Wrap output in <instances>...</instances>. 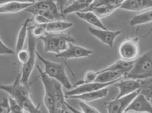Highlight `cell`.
Segmentation results:
<instances>
[{
	"label": "cell",
	"instance_id": "1",
	"mask_svg": "<svg viewBox=\"0 0 152 113\" xmlns=\"http://www.w3.org/2000/svg\"><path fill=\"white\" fill-rule=\"evenodd\" d=\"M124 77L133 80L146 79L152 77V50L137 58L133 68L127 72Z\"/></svg>",
	"mask_w": 152,
	"mask_h": 113
},
{
	"label": "cell",
	"instance_id": "2",
	"mask_svg": "<svg viewBox=\"0 0 152 113\" xmlns=\"http://www.w3.org/2000/svg\"><path fill=\"white\" fill-rule=\"evenodd\" d=\"M36 55L39 59L44 64V73L46 74L59 82L66 89L68 90L72 89V86L66 75L65 69L63 64L46 59L37 51Z\"/></svg>",
	"mask_w": 152,
	"mask_h": 113
},
{
	"label": "cell",
	"instance_id": "3",
	"mask_svg": "<svg viewBox=\"0 0 152 113\" xmlns=\"http://www.w3.org/2000/svg\"><path fill=\"white\" fill-rule=\"evenodd\" d=\"M28 50L29 57L25 64H23L21 73V82L29 88L28 82L30 76L35 66L36 55V37L34 36L31 28H28Z\"/></svg>",
	"mask_w": 152,
	"mask_h": 113
},
{
	"label": "cell",
	"instance_id": "4",
	"mask_svg": "<svg viewBox=\"0 0 152 113\" xmlns=\"http://www.w3.org/2000/svg\"><path fill=\"white\" fill-rule=\"evenodd\" d=\"M124 1L102 0L93 1L91 4L82 12H92L99 18L107 17L116 9L120 8Z\"/></svg>",
	"mask_w": 152,
	"mask_h": 113
},
{
	"label": "cell",
	"instance_id": "5",
	"mask_svg": "<svg viewBox=\"0 0 152 113\" xmlns=\"http://www.w3.org/2000/svg\"><path fill=\"white\" fill-rule=\"evenodd\" d=\"M36 68L40 74L45 90L43 101L48 113H55V100L54 96V79L46 74L39 65Z\"/></svg>",
	"mask_w": 152,
	"mask_h": 113
},
{
	"label": "cell",
	"instance_id": "6",
	"mask_svg": "<svg viewBox=\"0 0 152 113\" xmlns=\"http://www.w3.org/2000/svg\"><path fill=\"white\" fill-rule=\"evenodd\" d=\"M21 74H18L12 84L1 85L0 89L5 91L18 103L25 98H32L29 88L21 83Z\"/></svg>",
	"mask_w": 152,
	"mask_h": 113
},
{
	"label": "cell",
	"instance_id": "7",
	"mask_svg": "<svg viewBox=\"0 0 152 113\" xmlns=\"http://www.w3.org/2000/svg\"><path fill=\"white\" fill-rule=\"evenodd\" d=\"M141 89L120 98L105 102V106L108 113H123L132 101L141 92Z\"/></svg>",
	"mask_w": 152,
	"mask_h": 113
},
{
	"label": "cell",
	"instance_id": "8",
	"mask_svg": "<svg viewBox=\"0 0 152 113\" xmlns=\"http://www.w3.org/2000/svg\"><path fill=\"white\" fill-rule=\"evenodd\" d=\"M138 38H131L123 42L119 47V54L122 59L126 61H133L138 56L139 47Z\"/></svg>",
	"mask_w": 152,
	"mask_h": 113
},
{
	"label": "cell",
	"instance_id": "9",
	"mask_svg": "<svg viewBox=\"0 0 152 113\" xmlns=\"http://www.w3.org/2000/svg\"><path fill=\"white\" fill-rule=\"evenodd\" d=\"M93 51L91 50L75 45L72 43H69L67 50L59 54H56L55 57L57 58L68 59L90 57Z\"/></svg>",
	"mask_w": 152,
	"mask_h": 113
},
{
	"label": "cell",
	"instance_id": "10",
	"mask_svg": "<svg viewBox=\"0 0 152 113\" xmlns=\"http://www.w3.org/2000/svg\"><path fill=\"white\" fill-rule=\"evenodd\" d=\"M27 9L49 12L54 15L56 21L65 19L64 15L58 11L57 5L54 1L43 0L37 1H35L33 5Z\"/></svg>",
	"mask_w": 152,
	"mask_h": 113
},
{
	"label": "cell",
	"instance_id": "11",
	"mask_svg": "<svg viewBox=\"0 0 152 113\" xmlns=\"http://www.w3.org/2000/svg\"><path fill=\"white\" fill-rule=\"evenodd\" d=\"M121 78L117 79L115 81L106 83H100L92 82L90 83L84 84L82 85L78 86L73 90L67 92L65 93V96H72L75 95H80L87 93L91 92L96 91L99 90L104 88H106L107 86L111 85H114L119 81H120Z\"/></svg>",
	"mask_w": 152,
	"mask_h": 113
},
{
	"label": "cell",
	"instance_id": "12",
	"mask_svg": "<svg viewBox=\"0 0 152 113\" xmlns=\"http://www.w3.org/2000/svg\"><path fill=\"white\" fill-rule=\"evenodd\" d=\"M144 80L128 79L121 81L120 82H116L114 85L118 87L120 93L115 99H119L126 95H129L141 89L144 84Z\"/></svg>",
	"mask_w": 152,
	"mask_h": 113
},
{
	"label": "cell",
	"instance_id": "13",
	"mask_svg": "<svg viewBox=\"0 0 152 113\" xmlns=\"http://www.w3.org/2000/svg\"><path fill=\"white\" fill-rule=\"evenodd\" d=\"M88 29L92 35L111 48L113 47L114 42L116 37L122 33L121 30L111 31L108 30L96 29L90 27L88 28Z\"/></svg>",
	"mask_w": 152,
	"mask_h": 113
},
{
	"label": "cell",
	"instance_id": "14",
	"mask_svg": "<svg viewBox=\"0 0 152 113\" xmlns=\"http://www.w3.org/2000/svg\"><path fill=\"white\" fill-rule=\"evenodd\" d=\"M35 1H11L1 3L0 13H15L26 10L34 4Z\"/></svg>",
	"mask_w": 152,
	"mask_h": 113
},
{
	"label": "cell",
	"instance_id": "15",
	"mask_svg": "<svg viewBox=\"0 0 152 113\" xmlns=\"http://www.w3.org/2000/svg\"><path fill=\"white\" fill-rule=\"evenodd\" d=\"M130 110L152 113V105L140 92L128 106L124 112H128Z\"/></svg>",
	"mask_w": 152,
	"mask_h": 113
},
{
	"label": "cell",
	"instance_id": "16",
	"mask_svg": "<svg viewBox=\"0 0 152 113\" xmlns=\"http://www.w3.org/2000/svg\"><path fill=\"white\" fill-rule=\"evenodd\" d=\"M39 38L44 44L45 52H55L56 54L60 53L58 49L59 34L46 32L43 36Z\"/></svg>",
	"mask_w": 152,
	"mask_h": 113
},
{
	"label": "cell",
	"instance_id": "17",
	"mask_svg": "<svg viewBox=\"0 0 152 113\" xmlns=\"http://www.w3.org/2000/svg\"><path fill=\"white\" fill-rule=\"evenodd\" d=\"M108 92V89L105 88L99 90L87 93L80 95L67 97L65 96V98L68 99H76L85 102H90L104 98L107 95Z\"/></svg>",
	"mask_w": 152,
	"mask_h": 113
},
{
	"label": "cell",
	"instance_id": "18",
	"mask_svg": "<svg viewBox=\"0 0 152 113\" xmlns=\"http://www.w3.org/2000/svg\"><path fill=\"white\" fill-rule=\"evenodd\" d=\"M127 73L125 71H107L99 73L95 80V82L106 83L121 78Z\"/></svg>",
	"mask_w": 152,
	"mask_h": 113
},
{
	"label": "cell",
	"instance_id": "19",
	"mask_svg": "<svg viewBox=\"0 0 152 113\" xmlns=\"http://www.w3.org/2000/svg\"><path fill=\"white\" fill-rule=\"evenodd\" d=\"M75 14L79 18L85 20L91 25L102 30H108L101 22L99 18L92 12H75Z\"/></svg>",
	"mask_w": 152,
	"mask_h": 113
},
{
	"label": "cell",
	"instance_id": "20",
	"mask_svg": "<svg viewBox=\"0 0 152 113\" xmlns=\"http://www.w3.org/2000/svg\"><path fill=\"white\" fill-rule=\"evenodd\" d=\"M135 61H126L124 60H120L115 62L108 67L97 72L98 74L99 73L107 71H122L128 72L131 70L135 63Z\"/></svg>",
	"mask_w": 152,
	"mask_h": 113
},
{
	"label": "cell",
	"instance_id": "21",
	"mask_svg": "<svg viewBox=\"0 0 152 113\" xmlns=\"http://www.w3.org/2000/svg\"><path fill=\"white\" fill-rule=\"evenodd\" d=\"M93 1L92 0H77L73 1L72 4L63 10L64 15L72 12H82Z\"/></svg>",
	"mask_w": 152,
	"mask_h": 113
},
{
	"label": "cell",
	"instance_id": "22",
	"mask_svg": "<svg viewBox=\"0 0 152 113\" xmlns=\"http://www.w3.org/2000/svg\"><path fill=\"white\" fill-rule=\"evenodd\" d=\"M30 21H31V19L28 18L26 20L18 33L16 47L17 53H18L22 50H23V49L24 46L27 34V31L28 30V24Z\"/></svg>",
	"mask_w": 152,
	"mask_h": 113
},
{
	"label": "cell",
	"instance_id": "23",
	"mask_svg": "<svg viewBox=\"0 0 152 113\" xmlns=\"http://www.w3.org/2000/svg\"><path fill=\"white\" fill-rule=\"evenodd\" d=\"M73 26V24L71 22H66L62 20L55 21L47 24L46 30L47 32L53 33L66 30L72 27Z\"/></svg>",
	"mask_w": 152,
	"mask_h": 113
},
{
	"label": "cell",
	"instance_id": "24",
	"mask_svg": "<svg viewBox=\"0 0 152 113\" xmlns=\"http://www.w3.org/2000/svg\"><path fill=\"white\" fill-rule=\"evenodd\" d=\"M152 21V10H151L134 16L130 20L129 24L131 26H136Z\"/></svg>",
	"mask_w": 152,
	"mask_h": 113
},
{
	"label": "cell",
	"instance_id": "25",
	"mask_svg": "<svg viewBox=\"0 0 152 113\" xmlns=\"http://www.w3.org/2000/svg\"><path fill=\"white\" fill-rule=\"evenodd\" d=\"M25 112L29 113H42L40 110V103L37 106L34 105L32 98H25L18 103Z\"/></svg>",
	"mask_w": 152,
	"mask_h": 113
},
{
	"label": "cell",
	"instance_id": "26",
	"mask_svg": "<svg viewBox=\"0 0 152 113\" xmlns=\"http://www.w3.org/2000/svg\"><path fill=\"white\" fill-rule=\"evenodd\" d=\"M141 93L149 101H152V77L144 80V84L141 89Z\"/></svg>",
	"mask_w": 152,
	"mask_h": 113
},
{
	"label": "cell",
	"instance_id": "27",
	"mask_svg": "<svg viewBox=\"0 0 152 113\" xmlns=\"http://www.w3.org/2000/svg\"><path fill=\"white\" fill-rule=\"evenodd\" d=\"M97 76L98 74L97 72H94L92 70L88 71L85 74L84 79L83 80H80V81H78L74 85L73 87L75 88L80 85L84 84L94 82L96 78L97 77Z\"/></svg>",
	"mask_w": 152,
	"mask_h": 113
},
{
	"label": "cell",
	"instance_id": "28",
	"mask_svg": "<svg viewBox=\"0 0 152 113\" xmlns=\"http://www.w3.org/2000/svg\"><path fill=\"white\" fill-rule=\"evenodd\" d=\"M9 106L7 113H24L22 107L13 98L10 97Z\"/></svg>",
	"mask_w": 152,
	"mask_h": 113
},
{
	"label": "cell",
	"instance_id": "29",
	"mask_svg": "<svg viewBox=\"0 0 152 113\" xmlns=\"http://www.w3.org/2000/svg\"><path fill=\"white\" fill-rule=\"evenodd\" d=\"M152 7V0H135V12Z\"/></svg>",
	"mask_w": 152,
	"mask_h": 113
},
{
	"label": "cell",
	"instance_id": "30",
	"mask_svg": "<svg viewBox=\"0 0 152 113\" xmlns=\"http://www.w3.org/2000/svg\"><path fill=\"white\" fill-rule=\"evenodd\" d=\"M46 26H47V24H42V25L37 24L34 26L30 27L31 29L32 33L34 36V37L39 38L43 36L47 32Z\"/></svg>",
	"mask_w": 152,
	"mask_h": 113
},
{
	"label": "cell",
	"instance_id": "31",
	"mask_svg": "<svg viewBox=\"0 0 152 113\" xmlns=\"http://www.w3.org/2000/svg\"><path fill=\"white\" fill-rule=\"evenodd\" d=\"M79 104L83 112L84 113H100L94 107L91 106L85 102H80Z\"/></svg>",
	"mask_w": 152,
	"mask_h": 113
},
{
	"label": "cell",
	"instance_id": "32",
	"mask_svg": "<svg viewBox=\"0 0 152 113\" xmlns=\"http://www.w3.org/2000/svg\"><path fill=\"white\" fill-rule=\"evenodd\" d=\"M18 58V60L23 63V64H25L29 57V52L28 50H23L19 51L18 53H17Z\"/></svg>",
	"mask_w": 152,
	"mask_h": 113
},
{
	"label": "cell",
	"instance_id": "33",
	"mask_svg": "<svg viewBox=\"0 0 152 113\" xmlns=\"http://www.w3.org/2000/svg\"><path fill=\"white\" fill-rule=\"evenodd\" d=\"M31 21H34L38 25H42L49 23L50 20L41 15H34L32 18L31 19Z\"/></svg>",
	"mask_w": 152,
	"mask_h": 113
},
{
	"label": "cell",
	"instance_id": "34",
	"mask_svg": "<svg viewBox=\"0 0 152 113\" xmlns=\"http://www.w3.org/2000/svg\"><path fill=\"white\" fill-rule=\"evenodd\" d=\"M0 54H15V52L10 49L2 42V40H0Z\"/></svg>",
	"mask_w": 152,
	"mask_h": 113
},
{
	"label": "cell",
	"instance_id": "35",
	"mask_svg": "<svg viewBox=\"0 0 152 113\" xmlns=\"http://www.w3.org/2000/svg\"><path fill=\"white\" fill-rule=\"evenodd\" d=\"M66 105L67 108L71 112H72L73 113H84L83 112H81L80 110H78L76 109L75 108L73 107L70 104H68L67 102H66Z\"/></svg>",
	"mask_w": 152,
	"mask_h": 113
},
{
	"label": "cell",
	"instance_id": "36",
	"mask_svg": "<svg viewBox=\"0 0 152 113\" xmlns=\"http://www.w3.org/2000/svg\"><path fill=\"white\" fill-rule=\"evenodd\" d=\"M65 113H71L70 112H68V111H66Z\"/></svg>",
	"mask_w": 152,
	"mask_h": 113
},
{
	"label": "cell",
	"instance_id": "37",
	"mask_svg": "<svg viewBox=\"0 0 152 113\" xmlns=\"http://www.w3.org/2000/svg\"><path fill=\"white\" fill-rule=\"evenodd\" d=\"M123 113H128V112H124Z\"/></svg>",
	"mask_w": 152,
	"mask_h": 113
}]
</instances>
